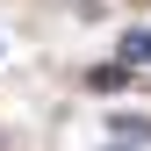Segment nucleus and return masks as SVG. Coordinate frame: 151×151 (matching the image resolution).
I'll use <instances>...</instances> for the list:
<instances>
[{
    "mask_svg": "<svg viewBox=\"0 0 151 151\" xmlns=\"http://www.w3.org/2000/svg\"><path fill=\"white\" fill-rule=\"evenodd\" d=\"M122 65H151V29H129L122 36Z\"/></svg>",
    "mask_w": 151,
    "mask_h": 151,
    "instance_id": "nucleus-1",
    "label": "nucleus"
}]
</instances>
